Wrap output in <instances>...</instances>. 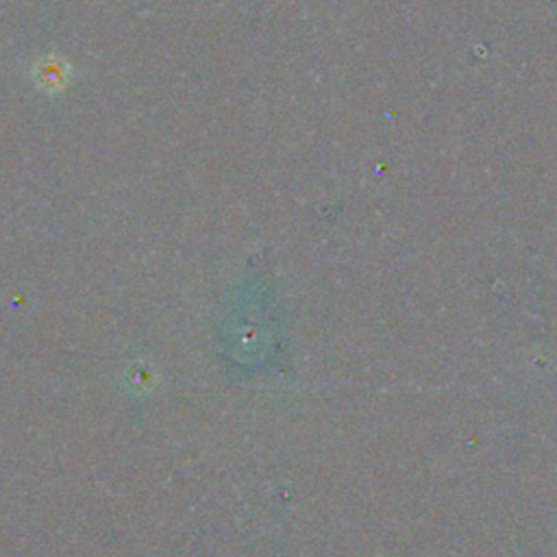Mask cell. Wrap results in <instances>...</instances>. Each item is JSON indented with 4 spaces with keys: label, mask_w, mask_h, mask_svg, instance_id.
<instances>
[{
    "label": "cell",
    "mask_w": 557,
    "mask_h": 557,
    "mask_svg": "<svg viewBox=\"0 0 557 557\" xmlns=\"http://www.w3.org/2000/svg\"><path fill=\"white\" fill-rule=\"evenodd\" d=\"M70 65L65 59H59V57H44L37 61L35 65V83L46 89V91H59L67 85L70 81Z\"/></svg>",
    "instance_id": "1"
}]
</instances>
